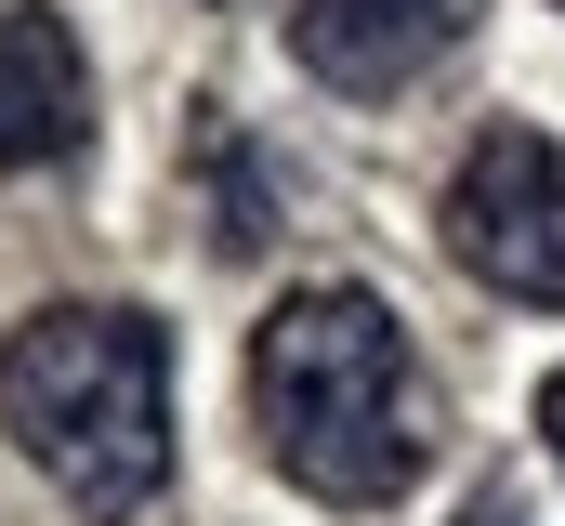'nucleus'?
Masks as SVG:
<instances>
[{"label": "nucleus", "mask_w": 565, "mask_h": 526, "mask_svg": "<svg viewBox=\"0 0 565 526\" xmlns=\"http://www.w3.org/2000/svg\"><path fill=\"white\" fill-rule=\"evenodd\" d=\"M250 421H264L289 487H316V501H395L434 461L422 343L395 329L382 290L316 276V290H289L250 329Z\"/></svg>", "instance_id": "nucleus-1"}, {"label": "nucleus", "mask_w": 565, "mask_h": 526, "mask_svg": "<svg viewBox=\"0 0 565 526\" xmlns=\"http://www.w3.org/2000/svg\"><path fill=\"white\" fill-rule=\"evenodd\" d=\"M0 421L93 526L145 514L171 487V329L145 303H40L0 343Z\"/></svg>", "instance_id": "nucleus-2"}, {"label": "nucleus", "mask_w": 565, "mask_h": 526, "mask_svg": "<svg viewBox=\"0 0 565 526\" xmlns=\"http://www.w3.org/2000/svg\"><path fill=\"white\" fill-rule=\"evenodd\" d=\"M447 251L500 303H565V145L526 119L473 132L447 171Z\"/></svg>", "instance_id": "nucleus-3"}, {"label": "nucleus", "mask_w": 565, "mask_h": 526, "mask_svg": "<svg viewBox=\"0 0 565 526\" xmlns=\"http://www.w3.org/2000/svg\"><path fill=\"white\" fill-rule=\"evenodd\" d=\"M473 0H289V53L329 93H408L460 53Z\"/></svg>", "instance_id": "nucleus-4"}, {"label": "nucleus", "mask_w": 565, "mask_h": 526, "mask_svg": "<svg viewBox=\"0 0 565 526\" xmlns=\"http://www.w3.org/2000/svg\"><path fill=\"white\" fill-rule=\"evenodd\" d=\"M93 145V66L66 40V13L0 0V171H53Z\"/></svg>", "instance_id": "nucleus-5"}, {"label": "nucleus", "mask_w": 565, "mask_h": 526, "mask_svg": "<svg viewBox=\"0 0 565 526\" xmlns=\"http://www.w3.org/2000/svg\"><path fill=\"white\" fill-rule=\"evenodd\" d=\"M540 434H553V474H565V369L540 382Z\"/></svg>", "instance_id": "nucleus-6"}, {"label": "nucleus", "mask_w": 565, "mask_h": 526, "mask_svg": "<svg viewBox=\"0 0 565 526\" xmlns=\"http://www.w3.org/2000/svg\"><path fill=\"white\" fill-rule=\"evenodd\" d=\"M460 526H526V514H513V501H473V514H460Z\"/></svg>", "instance_id": "nucleus-7"}]
</instances>
